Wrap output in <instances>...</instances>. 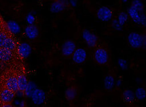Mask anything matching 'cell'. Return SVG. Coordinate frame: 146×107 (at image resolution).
<instances>
[{"label": "cell", "mask_w": 146, "mask_h": 107, "mask_svg": "<svg viewBox=\"0 0 146 107\" xmlns=\"http://www.w3.org/2000/svg\"><path fill=\"white\" fill-rule=\"evenodd\" d=\"M127 41L131 47L134 49H139L142 47H145L146 44L145 36L141 34L133 32L129 34L127 37Z\"/></svg>", "instance_id": "6da1fadb"}, {"label": "cell", "mask_w": 146, "mask_h": 107, "mask_svg": "<svg viewBox=\"0 0 146 107\" xmlns=\"http://www.w3.org/2000/svg\"><path fill=\"white\" fill-rule=\"evenodd\" d=\"M113 11L106 6L100 7L96 12L97 18L102 22L109 21L113 18Z\"/></svg>", "instance_id": "7a4b0ae2"}, {"label": "cell", "mask_w": 146, "mask_h": 107, "mask_svg": "<svg viewBox=\"0 0 146 107\" xmlns=\"http://www.w3.org/2000/svg\"><path fill=\"white\" fill-rule=\"evenodd\" d=\"M68 5V0H55L50 5V12L53 14H58L64 11Z\"/></svg>", "instance_id": "3957f363"}, {"label": "cell", "mask_w": 146, "mask_h": 107, "mask_svg": "<svg viewBox=\"0 0 146 107\" xmlns=\"http://www.w3.org/2000/svg\"><path fill=\"white\" fill-rule=\"evenodd\" d=\"M82 38L85 41L87 46L89 47H94L96 46L98 37L95 34L92 33L88 30L85 29L82 32Z\"/></svg>", "instance_id": "277c9868"}, {"label": "cell", "mask_w": 146, "mask_h": 107, "mask_svg": "<svg viewBox=\"0 0 146 107\" xmlns=\"http://www.w3.org/2000/svg\"><path fill=\"white\" fill-rule=\"evenodd\" d=\"M94 59L98 64L104 65L108 62V55L106 49L103 48H98L95 51Z\"/></svg>", "instance_id": "5b68a950"}, {"label": "cell", "mask_w": 146, "mask_h": 107, "mask_svg": "<svg viewBox=\"0 0 146 107\" xmlns=\"http://www.w3.org/2000/svg\"><path fill=\"white\" fill-rule=\"evenodd\" d=\"M31 99L34 104L40 105L44 102L46 98V94L44 90L40 88H36L31 95Z\"/></svg>", "instance_id": "8992f818"}, {"label": "cell", "mask_w": 146, "mask_h": 107, "mask_svg": "<svg viewBox=\"0 0 146 107\" xmlns=\"http://www.w3.org/2000/svg\"><path fill=\"white\" fill-rule=\"evenodd\" d=\"M17 53L18 55L20 56L22 59H25L27 58L31 55L32 51L31 46L27 43H22L18 45L16 48Z\"/></svg>", "instance_id": "52a82bcc"}, {"label": "cell", "mask_w": 146, "mask_h": 107, "mask_svg": "<svg viewBox=\"0 0 146 107\" xmlns=\"http://www.w3.org/2000/svg\"><path fill=\"white\" fill-rule=\"evenodd\" d=\"M76 49V44L74 41L67 40L63 43L62 47H61V53L65 57H68L72 55Z\"/></svg>", "instance_id": "ba28073f"}, {"label": "cell", "mask_w": 146, "mask_h": 107, "mask_svg": "<svg viewBox=\"0 0 146 107\" xmlns=\"http://www.w3.org/2000/svg\"><path fill=\"white\" fill-rule=\"evenodd\" d=\"M87 53L86 50L83 48L76 49L74 52L73 53L72 59L77 64L84 63L86 59Z\"/></svg>", "instance_id": "9c48e42d"}, {"label": "cell", "mask_w": 146, "mask_h": 107, "mask_svg": "<svg viewBox=\"0 0 146 107\" xmlns=\"http://www.w3.org/2000/svg\"><path fill=\"white\" fill-rule=\"evenodd\" d=\"M15 97V92L7 88H4L0 92V99L3 103H10Z\"/></svg>", "instance_id": "30bf717a"}, {"label": "cell", "mask_w": 146, "mask_h": 107, "mask_svg": "<svg viewBox=\"0 0 146 107\" xmlns=\"http://www.w3.org/2000/svg\"><path fill=\"white\" fill-rule=\"evenodd\" d=\"M24 33L27 37L31 40L36 39L38 35V29L35 24L28 25L24 29Z\"/></svg>", "instance_id": "8fae6325"}, {"label": "cell", "mask_w": 146, "mask_h": 107, "mask_svg": "<svg viewBox=\"0 0 146 107\" xmlns=\"http://www.w3.org/2000/svg\"><path fill=\"white\" fill-rule=\"evenodd\" d=\"M5 88L10 90L12 92L16 93L18 90V82H17V77L12 76L7 78L5 80Z\"/></svg>", "instance_id": "7c38bea8"}, {"label": "cell", "mask_w": 146, "mask_h": 107, "mask_svg": "<svg viewBox=\"0 0 146 107\" xmlns=\"http://www.w3.org/2000/svg\"><path fill=\"white\" fill-rule=\"evenodd\" d=\"M13 51L4 47H0V61L7 62L12 59Z\"/></svg>", "instance_id": "4fadbf2b"}, {"label": "cell", "mask_w": 146, "mask_h": 107, "mask_svg": "<svg viewBox=\"0 0 146 107\" xmlns=\"http://www.w3.org/2000/svg\"><path fill=\"white\" fill-rule=\"evenodd\" d=\"M140 13L133 7L130 6L127 10V14L131 18L135 23L140 24Z\"/></svg>", "instance_id": "5bb4252c"}, {"label": "cell", "mask_w": 146, "mask_h": 107, "mask_svg": "<svg viewBox=\"0 0 146 107\" xmlns=\"http://www.w3.org/2000/svg\"><path fill=\"white\" fill-rule=\"evenodd\" d=\"M7 28L10 33L14 35H16V34L20 33V27L19 24L14 20H9L6 23Z\"/></svg>", "instance_id": "9a60e30c"}, {"label": "cell", "mask_w": 146, "mask_h": 107, "mask_svg": "<svg viewBox=\"0 0 146 107\" xmlns=\"http://www.w3.org/2000/svg\"><path fill=\"white\" fill-rule=\"evenodd\" d=\"M17 82H18V90L24 92L28 84V80L25 74H20L17 77Z\"/></svg>", "instance_id": "2e32d148"}, {"label": "cell", "mask_w": 146, "mask_h": 107, "mask_svg": "<svg viewBox=\"0 0 146 107\" xmlns=\"http://www.w3.org/2000/svg\"><path fill=\"white\" fill-rule=\"evenodd\" d=\"M2 47L6 48L7 49L11 50L13 51L17 48V44L14 39H12L10 37H7L5 40L4 43H3Z\"/></svg>", "instance_id": "e0dca14e"}, {"label": "cell", "mask_w": 146, "mask_h": 107, "mask_svg": "<svg viewBox=\"0 0 146 107\" xmlns=\"http://www.w3.org/2000/svg\"><path fill=\"white\" fill-rule=\"evenodd\" d=\"M115 86V78L111 75H107L104 79V86L108 90H110Z\"/></svg>", "instance_id": "ac0fdd59"}, {"label": "cell", "mask_w": 146, "mask_h": 107, "mask_svg": "<svg viewBox=\"0 0 146 107\" xmlns=\"http://www.w3.org/2000/svg\"><path fill=\"white\" fill-rule=\"evenodd\" d=\"M123 97L125 102H132L135 100V94L134 92L132 91L131 90L127 89L123 91Z\"/></svg>", "instance_id": "d6986e66"}, {"label": "cell", "mask_w": 146, "mask_h": 107, "mask_svg": "<svg viewBox=\"0 0 146 107\" xmlns=\"http://www.w3.org/2000/svg\"><path fill=\"white\" fill-rule=\"evenodd\" d=\"M77 96V90L75 87L68 88L65 92V96L67 100L72 101L76 98Z\"/></svg>", "instance_id": "ffe728a7"}, {"label": "cell", "mask_w": 146, "mask_h": 107, "mask_svg": "<svg viewBox=\"0 0 146 107\" xmlns=\"http://www.w3.org/2000/svg\"><path fill=\"white\" fill-rule=\"evenodd\" d=\"M36 88V84L35 83V82L29 81L28 82V84L27 85V87H26L25 90L24 91V94L27 97H31V95L33 92Z\"/></svg>", "instance_id": "44dd1931"}, {"label": "cell", "mask_w": 146, "mask_h": 107, "mask_svg": "<svg viewBox=\"0 0 146 107\" xmlns=\"http://www.w3.org/2000/svg\"><path fill=\"white\" fill-rule=\"evenodd\" d=\"M134 94L135 98L137 99V100H143L145 99V98L146 96L145 90L142 87L137 88L135 90V91Z\"/></svg>", "instance_id": "7402d4cb"}, {"label": "cell", "mask_w": 146, "mask_h": 107, "mask_svg": "<svg viewBox=\"0 0 146 107\" xmlns=\"http://www.w3.org/2000/svg\"><path fill=\"white\" fill-rule=\"evenodd\" d=\"M131 6L133 7L135 10H137L139 13L143 12L144 5L143 3L141 0H133Z\"/></svg>", "instance_id": "603a6c76"}, {"label": "cell", "mask_w": 146, "mask_h": 107, "mask_svg": "<svg viewBox=\"0 0 146 107\" xmlns=\"http://www.w3.org/2000/svg\"><path fill=\"white\" fill-rule=\"evenodd\" d=\"M129 16L127 14V13L125 12H121L118 15V18L117 21L119 22V23L121 24V26H123L126 23L127 20H128Z\"/></svg>", "instance_id": "cb8c5ba5"}, {"label": "cell", "mask_w": 146, "mask_h": 107, "mask_svg": "<svg viewBox=\"0 0 146 107\" xmlns=\"http://www.w3.org/2000/svg\"><path fill=\"white\" fill-rule=\"evenodd\" d=\"M118 65L123 70H125V69L128 68V63H127V61L126 60L124 59L120 58V59H118Z\"/></svg>", "instance_id": "d4e9b609"}, {"label": "cell", "mask_w": 146, "mask_h": 107, "mask_svg": "<svg viewBox=\"0 0 146 107\" xmlns=\"http://www.w3.org/2000/svg\"><path fill=\"white\" fill-rule=\"evenodd\" d=\"M111 25H112V27H113L115 30H116V31H121L123 30V26H121V24L119 23V22L117 21V20L114 19L113 21H112Z\"/></svg>", "instance_id": "484cf974"}, {"label": "cell", "mask_w": 146, "mask_h": 107, "mask_svg": "<svg viewBox=\"0 0 146 107\" xmlns=\"http://www.w3.org/2000/svg\"><path fill=\"white\" fill-rule=\"evenodd\" d=\"M26 19H27V23L29 24V25H31V24H34V22L35 21V17L34 16V15L32 14L31 13H29V14H28L27 16Z\"/></svg>", "instance_id": "4316f807"}, {"label": "cell", "mask_w": 146, "mask_h": 107, "mask_svg": "<svg viewBox=\"0 0 146 107\" xmlns=\"http://www.w3.org/2000/svg\"><path fill=\"white\" fill-rule=\"evenodd\" d=\"M7 37V35L6 33H5L4 32H0V47H2L3 43Z\"/></svg>", "instance_id": "83f0119b"}, {"label": "cell", "mask_w": 146, "mask_h": 107, "mask_svg": "<svg viewBox=\"0 0 146 107\" xmlns=\"http://www.w3.org/2000/svg\"><path fill=\"white\" fill-rule=\"evenodd\" d=\"M140 24L145 27L146 26V18L143 12L140 13Z\"/></svg>", "instance_id": "f1b7e54d"}, {"label": "cell", "mask_w": 146, "mask_h": 107, "mask_svg": "<svg viewBox=\"0 0 146 107\" xmlns=\"http://www.w3.org/2000/svg\"><path fill=\"white\" fill-rule=\"evenodd\" d=\"M68 2L73 7H76L77 4H78V1L77 0H68Z\"/></svg>", "instance_id": "f546056e"}, {"label": "cell", "mask_w": 146, "mask_h": 107, "mask_svg": "<svg viewBox=\"0 0 146 107\" xmlns=\"http://www.w3.org/2000/svg\"><path fill=\"white\" fill-rule=\"evenodd\" d=\"M1 107H14L10 103H4Z\"/></svg>", "instance_id": "4dcf8cb0"}, {"label": "cell", "mask_w": 146, "mask_h": 107, "mask_svg": "<svg viewBox=\"0 0 146 107\" xmlns=\"http://www.w3.org/2000/svg\"><path fill=\"white\" fill-rule=\"evenodd\" d=\"M121 84H122V82H121V80H120V79H119L117 81V82H116V85L117 86H120L121 85Z\"/></svg>", "instance_id": "1f68e13d"}, {"label": "cell", "mask_w": 146, "mask_h": 107, "mask_svg": "<svg viewBox=\"0 0 146 107\" xmlns=\"http://www.w3.org/2000/svg\"><path fill=\"white\" fill-rule=\"evenodd\" d=\"M24 105V102H20V106L23 107Z\"/></svg>", "instance_id": "d6a6232c"}, {"label": "cell", "mask_w": 146, "mask_h": 107, "mask_svg": "<svg viewBox=\"0 0 146 107\" xmlns=\"http://www.w3.org/2000/svg\"><path fill=\"white\" fill-rule=\"evenodd\" d=\"M122 1L123 3H125V2H127V1H128V0H122Z\"/></svg>", "instance_id": "836d02e7"}]
</instances>
